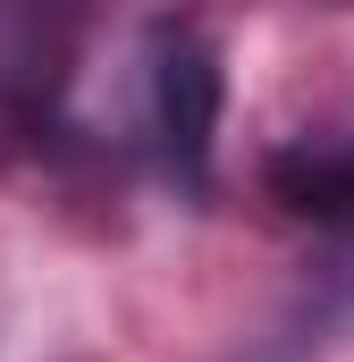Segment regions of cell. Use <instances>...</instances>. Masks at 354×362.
Listing matches in <instances>:
<instances>
[{
  "mask_svg": "<svg viewBox=\"0 0 354 362\" xmlns=\"http://www.w3.org/2000/svg\"><path fill=\"white\" fill-rule=\"evenodd\" d=\"M219 101H228V76H219V42L194 25V17H161L144 34V135L161 152L185 194L211 185V144H219Z\"/></svg>",
  "mask_w": 354,
  "mask_h": 362,
  "instance_id": "6da1fadb",
  "label": "cell"
},
{
  "mask_svg": "<svg viewBox=\"0 0 354 362\" xmlns=\"http://www.w3.org/2000/svg\"><path fill=\"white\" fill-rule=\"evenodd\" d=\"M270 202L312 228H354V144H287L270 152Z\"/></svg>",
  "mask_w": 354,
  "mask_h": 362,
  "instance_id": "7a4b0ae2",
  "label": "cell"
}]
</instances>
